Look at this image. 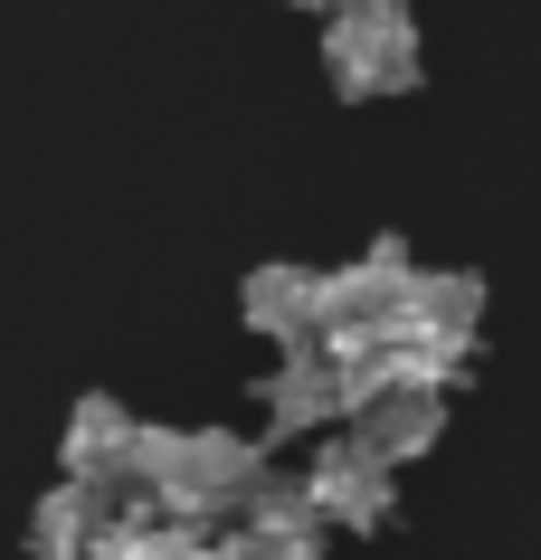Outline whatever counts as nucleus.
I'll return each instance as SVG.
<instances>
[{
	"mask_svg": "<svg viewBox=\"0 0 541 560\" xmlns=\"http://www.w3.org/2000/svg\"><path fill=\"white\" fill-rule=\"evenodd\" d=\"M419 276H427V266L409 257L399 237H371L352 266H332V276H324V342H332V352H380V342L409 324Z\"/></svg>",
	"mask_w": 541,
	"mask_h": 560,
	"instance_id": "f03ea898",
	"label": "nucleus"
},
{
	"mask_svg": "<svg viewBox=\"0 0 541 560\" xmlns=\"http://www.w3.org/2000/svg\"><path fill=\"white\" fill-rule=\"evenodd\" d=\"M304 494H314V513H324L332 532H380L399 513V466L371 438H342V446H324V456L304 466Z\"/></svg>",
	"mask_w": 541,
	"mask_h": 560,
	"instance_id": "20e7f679",
	"label": "nucleus"
},
{
	"mask_svg": "<svg viewBox=\"0 0 541 560\" xmlns=\"http://www.w3.org/2000/svg\"><path fill=\"white\" fill-rule=\"evenodd\" d=\"M419 324H447V332H484V276H466V266H437V276H419V304H409Z\"/></svg>",
	"mask_w": 541,
	"mask_h": 560,
	"instance_id": "9d476101",
	"label": "nucleus"
},
{
	"mask_svg": "<svg viewBox=\"0 0 541 560\" xmlns=\"http://www.w3.org/2000/svg\"><path fill=\"white\" fill-rule=\"evenodd\" d=\"M324 513H314V494L304 485H267V494L238 513V541H228V560H324Z\"/></svg>",
	"mask_w": 541,
	"mask_h": 560,
	"instance_id": "6e6552de",
	"label": "nucleus"
},
{
	"mask_svg": "<svg viewBox=\"0 0 541 560\" xmlns=\"http://www.w3.org/2000/svg\"><path fill=\"white\" fill-rule=\"evenodd\" d=\"M238 314H247V332H267L275 352H304V342H324V276H314V266L267 257L238 285Z\"/></svg>",
	"mask_w": 541,
	"mask_h": 560,
	"instance_id": "423d86ee",
	"label": "nucleus"
},
{
	"mask_svg": "<svg viewBox=\"0 0 541 560\" xmlns=\"http://www.w3.org/2000/svg\"><path fill=\"white\" fill-rule=\"evenodd\" d=\"M285 10H342V0H285Z\"/></svg>",
	"mask_w": 541,
	"mask_h": 560,
	"instance_id": "9b49d317",
	"label": "nucleus"
},
{
	"mask_svg": "<svg viewBox=\"0 0 541 560\" xmlns=\"http://www.w3.org/2000/svg\"><path fill=\"white\" fill-rule=\"evenodd\" d=\"M324 77L352 105L419 86V20H409V0H342L324 30Z\"/></svg>",
	"mask_w": 541,
	"mask_h": 560,
	"instance_id": "7ed1b4c3",
	"label": "nucleus"
},
{
	"mask_svg": "<svg viewBox=\"0 0 541 560\" xmlns=\"http://www.w3.org/2000/svg\"><path fill=\"white\" fill-rule=\"evenodd\" d=\"M105 523H115V494H95V485H48L30 513V560H86L95 541H105Z\"/></svg>",
	"mask_w": 541,
	"mask_h": 560,
	"instance_id": "1a4fd4ad",
	"label": "nucleus"
},
{
	"mask_svg": "<svg viewBox=\"0 0 541 560\" xmlns=\"http://www.w3.org/2000/svg\"><path fill=\"white\" fill-rule=\"evenodd\" d=\"M133 456H143V428H133V409H124V399H77L58 466L77 475V485H95V494H124V485H133Z\"/></svg>",
	"mask_w": 541,
	"mask_h": 560,
	"instance_id": "0eeeda50",
	"label": "nucleus"
},
{
	"mask_svg": "<svg viewBox=\"0 0 541 560\" xmlns=\"http://www.w3.org/2000/svg\"><path fill=\"white\" fill-rule=\"evenodd\" d=\"M352 438H371L390 466H409V456H427V446L447 438V389L380 371V381L361 389V409H352Z\"/></svg>",
	"mask_w": 541,
	"mask_h": 560,
	"instance_id": "39448f33",
	"label": "nucleus"
},
{
	"mask_svg": "<svg viewBox=\"0 0 541 560\" xmlns=\"http://www.w3.org/2000/svg\"><path fill=\"white\" fill-rule=\"evenodd\" d=\"M267 485V446L238 428H143V456H133V503L180 523H238Z\"/></svg>",
	"mask_w": 541,
	"mask_h": 560,
	"instance_id": "f257e3e1",
	"label": "nucleus"
}]
</instances>
